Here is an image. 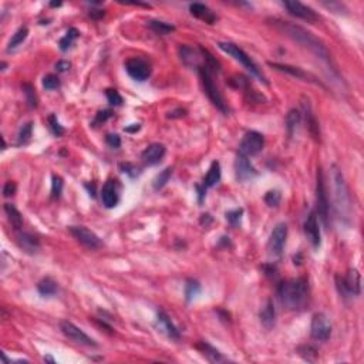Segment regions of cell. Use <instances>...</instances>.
Returning a JSON list of instances; mask_svg holds the SVG:
<instances>
[{"instance_id": "54", "label": "cell", "mask_w": 364, "mask_h": 364, "mask_svg": "<svg viewBox=\"0 0 364 364\" xmlns=\"http://www.w3.org/2000/svg\"><path fill=\"white\" fill-rule=\"evenodd\" d=\"M211 222H212V218H211V215H209V213H205V215H202L201 225H205V226H208V225H209Z\"/></svg>"}, {"instance_id": "1", "label": "cell", "mask_w": 364, "mask_h": 364, "mask_svg": "<svg viewBox=\"0 0 364 364\" xmlns=\"http://www.w3.org/2000/svg\"><path fill=\"white\" fill-rule=\"evenodd\" d=\"M272 23H273V26L276 29L280 30L282 33H285L288 37L292 38L293 41H296L297 44H300L302 47H305L309 51H312L317 58H320L326 64L329 70H332L335 74H337V68H336L333 57H332L330 51L327 50V47L325 46V43L322 40H319L315 34H312L306 29H303V27H300L297 24H293L290 21L273 19Z\"/></svg>"}, {"instance_id": "17", "label": "cell", "mask_w": 364, "mask_h": 364, "mask_svg": "<svg viewBox=\"0 0 364 364\" xmlns=\"http://www.w3.org/2000/svg\"><path fill=\"white\" fill-rule=\"evenodd\" d=\"M165 153H167L165 145L160 144V143H154V144L148 145L144 151H143V154H141V160H143L145 165H148V167L157 165V164L161 163V160L164 158Z\"/></svg>"}, {"instance_id": "21", "label": "cell", "mask_w": 364, "mask_h": 364, "mask_svg": "<svg viewBox=\"0 0 364 364\" xmlns=\"http://www.w3.org/2000/svg\"><path fill=\"white\" fill-rule=\"evenodd\" d=\"M16 240H17V245L20 246V249L24 250L29 255H36L38 249H40V240H38V238L29 233V232H19L17 236H16Z\"/></svg>"}, {"instance_id": "49", "label": "cell", "mask_w": 364, "mask_h": 364, "mask_svg": "<svg viewBox=\"0 0 364 364\" xmlns=\"http://www.w3.org/2000/svg\"><path fill=\"white\" fill-rule=\"evenodd\" d=\"M120 168L123 170V173L125 174H128L130 177H135V175H138V173H137V168L135 167H133L131 164H121L120 165Z\"/></svg>"}, {"instance_id": "56", "label": "cell", "mask_w": 364, "mask_h": 364, "mask_svg": "<svg viewBox=\"0 0 364 364\" xmlns=\"http://www.w3.org/2000/svg\"><path fill=\"white\" fill-rule=\"evenodd\" d=\"M50 6L51 7H60L61 6V1H53V3H50Z\"/></svg>"}, {"instance_id": "8", "label": "cell", "mask_w": 364, "mask_h": 364, "mask_svg": "<svg viewBox=\"0 0 364 364\" xmlns=\"http://www.w3.org/2000/svg\"><path fill=\"white\" fill-rule=\"evenodd\" d=\"M60 330H61L63 335L67 337L68 340L74 342L77 345L87 346V347H97V343L94 339H91L80 327H77L74 323H71L68 320H61L60 322Z\"/></svg>"}, {"instance_id": "2", "label": "cell", "mask_w": 364, "mask_h": 364, "mask_svg": "<svg viewBox=\"0 0 364 364\" xmlns=\"http://www.w3.org/2000/svg\"><path fill=\"white\" fill-rule=\"evenodd\" d=\"M278 296L280 303L289 310H302L307 306L310 288L306 278L285 280L279 285Z\"/></svg>"}, {"instance_id": "38", "label": "cell", "mask_w": 364, "mask_h": 364, "mask_svg": "<svg viewBox=\"0 0 364 364\" xmlns=\"http://www.w3.org/2000/svg\"><path fill=\"white\" fill-rule=\"evenodd\" d=\"M31 134H33V123H26L20 128L19 131V138H17V144L19 145H24L27 144L31 138Z\"/></svg>"}, {"instance_id": "47", "label": "cell", "mask_w": 364, "mask_h": 364, "mask_svg": "<svg viewBox=\"0 0 364 364\" xmlns=\"http://www.w3.org/2000/svg\"><path fill=\"white\" fill-rule=\"evenodd\" d=\"M113 117V113L110 111V110H104V111H98L96 115V120H94V123L93 124L97 125V124H101V123H106L108 118H111Z\"/></svg>"}, {"instance_id": "36", "label": "cell", "mask_w": 364, "mask_h": 364, "mask_svg": "<svg viewBox=\"0 0 364 364\" xmlns=\"http://www.w3.org/2000/svg\"><path fill=\"white\" fill-rule=\"evenodd\" d=\"M201 292V286L196 280L193 279H188L186 280V285H185V297H186V302H191L195 297L199 295Z\"/></svg>"}, {"instance_id": "46", "label": "cell", "mask_w": 364, "mask_h": 364, "mask_svg": "<svg viewBox=\"0 0 364 364\" xmlns=\"http://www.w3.org/2000/svg\"><path fill=\"white\" fill-rule=\"evenodd\" d=\"M16 189H17L16 182L7 181L4 183V186H3V195H4L6 198H10V196H13V195L16 193Z\"/></svg>"}, {"instance_id": "3", "label": "cell", "mask_w": 364, "mask_h": 364, "mask_svg": "<svg viewBox=\"0 0 364 364\" xmlns=\"http://www.w3.org/2000/svg\"><path fill=\"white\" fill-rule=\"evenodd\" d=\"M218 46H219V48L223 51V53H226V54L230 56L233 60L239 61L240 64L246 68L252 76H255L258 78L259 81H262L263 84H268L266 77L263 76V73L259 70V67L256 66V63H255V61H253V60H252V58H250L249 56L239 47V46H236V44H233V43H228V41L219 43Z\"/></svg>"}, {"instance_id": "55", "label": "cell", "mask_w": 364, "mask_h": 364, "mask_svg": "<svg viewBox=\"0 0 364 364\" xmlns=\"http://www.w3.org/2000/svg\"><path fill=\"white\" fill-rule=\"evenodd\" d=\"M140 128H141L140 124H131V127H125L124 130L127 133H137V131H140Z\"/></svg>"}, {"instance_id": "20", "label": "cell", "mask_w": 364, "mask_h": 364, "mask_svg": "<svg viewBox=\"0 0 364 364\" xmlns=\"http://www.w3.org/2000/svg\"><path fill=\"white\" fill-rule=\"evenodd\" d=\"M101 201L103 205L111 209L117 206V203L120 201V195H118V188H117V182L110 180L104 183L103 186V191H101Z\"/></svg>"}, {"instance_id": "35", "label": "cell", "mask_w": 364, "mask_h": 364, "mask_svg": "<svg viewBox=\"0 0 364 364\" xmlns=\"http://www.w3.org/2000/svg\"><path fill=\"white\" fill-rule=\"evenodd\" d=\"M21 88H23V93H24L26 101H27V104H29L30 108H37L38 98H37V94H36L34 87L31 86V84L24 83V84L21 86Z\"/></svg>"}, {"instance_id": "37", "label": "cell", "mask_w": 364, "mask_h": 364, "mask_svg": "<svg viewBox=\"0 0 364 364\" xmlns=\"http://www.w3.org/2000/svg\"><path fill=\"white\" fill-rule=\"evenodd\" d=\"M78 36H80V31H78V30L74 29V27L68 29V31L66 33V36L61 38L60 43H58V44H60V48H61L63 51H67L68 48L71 47V44L74 43V40L78 38Z\"/></svg>"}, {"instance_id": "26", "label": "cell", "mask_w": 364, "mask_h": 364, "mask_svg": "<svg viewBox=\"0 0 364 364\" xmlns=\"http://www.w3.org/2000/svg\"><path fill=\"white\" fill-rule=\"evenodd\" d=\"M259 317H260V323L263 325L265 329L270 330L272 327L275 326V323H276V310H275L272 300H268V303L260 310Z\"/></svg>"}, {"instance_id": "10", "label": "cell", "mask_w": 364, "mask_h": 364, "mask_svg": "<svg viewBox=\"0 0 364 364\" xmlns=\"http://www.w3.org/2000/svg\"><path fill=\"white\" fill-rule=\"evenodd\" d=\"M265 147V137L258 131H248L239 144V154L245 157L258 155Z\"/></svg>"}, {"instance_id": "4", "label": "cell", "mask_w": 364, "mask_h": 364, "mask_svg": "<svg viewBox=\"0 0 364 364\" xmlns=\"http://www.w3.org/2000/svg\"><path fill=\"white\" fill-rule=\"evenodd\" d=\"M198 71H199V77H201L203 91L208 96L209 101L219 110L220 113L228 114V107H226V103L223 100V96L220 94L219 88H218V86L213 81V76H212L213 73H211L205 66H201V67L198 68Z\"/></svg>"}, {"instance_id": "44", "label": "cell", "mask_w": 364, "mask_h": 364, "mask_svg": "<svg viewBox=\"0 0 364 364\" xmlns=\"http://www.w3.org/2000/svg\"><path fill=\"white\" fill-rule=\"evenodd\" d=\"M299 353H300V356L303 359H306L307 362H313L317 356L316 349H313L312 346H302V347H299Z\"/></svg>"}, {"instance_id": "31", "label": "cell", "mask_w": 364, "mask_h": 364, "mask_svg": "<svg viewBox=\"0 0 364 364\" xmlns=\"http://www.w3.org/2000/svg\"><path fill=\"white\" fill-rule=\"evenodd\" d=\"M148 26L151 27L153 31H155V33L160 34V36H167V34L173 33L174 30H175V27H174L173 24L165 23V21H161V20H150V21H148Z\"/></svg>"}, {"instance_id": "51", "label": "cell", "mask_w": 364, "mask_h": 364, "mask_svg": "<svg viewBox=\"0 0 364 364\" xmlns=\"http://www.w3.org/2000/svg\"><path fill=\"white\" fill-rule=\"evenodd\" d=\"M70 67H71V64L68 61H66V60H60L57 64H56V68H57V71H60V73H66Z\"/></svg>"}, {"instance_id": "24", "label": "cell", "mask_w": 364, "mask_h": 364, "mask_svg": "<svg viewBox=\"0 0 364 364\" xmlns=\"http://www.w3.org/2000/svg\"><path fill=\"white\" fill-rule=\"evenodd\" d=\"M303 111H305V117H306V123H307V128L310 131L312 137L316 140V141H320V128H319V123H317L316 117L313 114L312 111V106L309 103V100H305L303 101Z\"/></svg>"}, {"instance_id": "53", "label": "cell", "mask_w": 364, "mask_h": 364, "mask_svg": "<svg viewBox=\"0 0 364 364\" xmlns=\"http://www.w3.org/2000/svg\"><path fill=\"white\" fill-rule=\"evenodd\" d=\"M103 16H104V11H101V10H91L90 11V17H93V19H100Z\"/></svg>"}, {"instance_id": "48", "label": "cell", "mask_w": 364, "mask_h": 364, "mask_svg": "<svg viewBox=\"0 0 364 364\" xmlns=\"http://www.w3.org/2000/svg\"><path fill=\"white\" fill-rule=\"evenodd\" d=\"M106 143L111 148H118L121 145V138L118 134H107L106 137Z\"/></svg>"}, {"instance_id": "11", "label": "cell", "mask_w": 364, "mask_h": 364, "mask_svg": "<svg viewBox=\"0 0 364 364\" xmlns=\"http://www.w3.org/2000/svg\"><path fill=\"white\" fill-rule=\"evenodd\" d=\"M310 336L317 342H327L332 336V323L325 313H316L312 319Z\"/></svg>"}, {"instance_id": "40", "label": "cell", "mask_w": 364, "mask_h": 364, "mask_svg": "<svg viewBox=\"0 0 364 364\" xmlns=\"http://www.w3.org/2000/svg\"><path fill=\"white\" fill-rule=\"evenodd\" d=\"M48 125H50L51 133L56 135V137H61V135L64 134V128H63V125L58 123L57 117L54 114H51L48 117Z\"/></svg>"}, {"instance_id": "27", "label": "cell", "mask_w": 364, "mask_h": 364, "mask_svg": "<svg viewBox=\"0 0 364 364\" xmlns=\"http://www.w3.org/2000/svg\"><path fill=\"white\" fill-rule=\"evenodd\" d=\"M220 181V164L218 161H213L208 170V173L205 175V180H203V186L205 188H212L215 186L218 182Z\"/></svg>"}, {"instance_id": "52", "label": "cell", "mask_w": 364, "mask_h": 364, "mask_svg": "<svg viewBox=\"0 0 364 364\" xmlns=\"http://www.w3.org/2000/svg\"><path fill=\"white\" fill-rule=\"evenodd\" d=\"M196 189H198V201H199V203H201L202 201H203V196H205V186L203 185H198L196 186Z\"/></svg>"}, {"instance_id": "45", "label": "cell", "mask_w": 364, "mask_h": 364, "mask_svg": "<svg viewBox=\"0 0 364 364\" xmlns=\"http://www.w3.org/2000/svg\"><path fill=\"white\" fill-rule=\"evenodd\" d=\"M280 192L279 191H269L266 192V195H265V202L268 203L269 206H272V208H276L279 203H280Z\"/></svg>"}, {"instance_id": "16", "label": "cell", "mask_w": 364, "mask_h": 364, "mask_svg": "<svg viewBox=\"0 0 364 364\" xmlns=\"http://www.w3.org/2000/svg\"><path fill=\"white\" fill-rule=\"evenodd\" d=\"M305 233L307 239L310 240L312 246L315 249H319L322 245V236H320V228L317 222V213L315 211L309 212L306 220H305Z\"/></svg>"}, {"instance_id": "25", "label": "cell", "mask_w": 364, "mask_h": 364, "mask_svg": "<svg viewBox=\"0 0 364 364\" xmlns=\"http://www.w3.org/2000/svg\"><path fill=\"white\" fill-rule=\"evenodd\" d=\"M196 349H198L202 355L206 357V360L211 362V363H223V362H228V359L223 357V355L220 353L219 350H216L215 347H212L211 345H208L206 342H199V343L196 345Z\"/></svg>"}, {"instance_id": "23", "label": "cell", "mask_w": 364, "mask_h": 364, "mask_svg": "<svg viewBox=\"0 0 364 364\" xmlns=\"http://www.w3.org/2000/svg\"><path fill=\"white\" fill-rule=\"evenodd\" d=\"M157 326H158V329H160L163 333H165V335L168 336L170 339H174V340H178V339H180V332H178V329L174 326L171 319H170L168 315H167L165 312H163V310L158 312Z\"/></svg>"}, {"instance_id": "28", "label": "cell", "mask_w": 364, "mask_h": 364, "mask_svg": "<svg viewBox=\"0 0 364 364\" xmlns=\"http://www.w3.org/2000/svg\"><path fill=\"white\" fill-rule=\"evenodd\" d=\"M37 290L41 296L51 297L54 296V295L58 292V286L57 283H56L51 278H44L38 282Z\"/></svg>"}, {"instance_id": "58", "label": "cell", "mask_w": 364, "mask_h": 364, "mask_svg": "<svg viewBox=\"0 0 364 364\" xmlns=\"http://www.w3.org/2000/svg\"><path fill=\"white\" fill-rule=\"evenodd\" d=\"M1 70H6V63H1Z\"/></svg>"}, {"instance_id": "6", "label": "cell", "mask_w": 364, "mask_h": 364, "mask_svg": "<svg viewBox=\"0 0 364 364\" xmlns=\"http://www.w3.org/2000/svg\"><path fill=\"white\" fill-rule=\"evenodd\" d=\"M336 283L340 295H343L345 297L359 296L362 292V279L357 269H350L345 278L337 276Z\"/></svg>"}, {"instance_id": "5", "label": "cell", "mask_w": 364, "mask_h": 364, "mask_svg": "<svg viewBox=\"0 0 364 364\" xmlns=\"http://www.w3.org/2000/svg\"><path fill=\"white\" fill-rule=\"evenodd\" d=\"M333 183H335V196L336 203H337V209L342 212V215L347 218V213L350 212V195H349V189L346 185L343 174L340 173L335 167L333 170Z\"/></svg>"}, {"instance_id": "57", "label": "cell", "mask_w": 364, "mask_h": 364, "mask_svg": "<svg viewBox=\"0 0 364 364\" xmlns=\"http://www.w3.org/2000/svg\"><path fill=\"white\" fill-rule=\"evenodd\" d=\"M44 362H50V363H54V359H53V357H50V356H47V357H44Z\"/></svg>"}, {"instance_id": "32", "label": "cell", "mask_w": 364, "mask_h": 364, "mask_svg": "<svg viewBox=\"0 0 364 364\" xmlns=\"http://www.w3.org/2000/svg\"><path fill=\"white\" fill-rule=\"evenodd\" d=\"M199 50H201L202 58H203V61H205V67L208 68L211 73H219L220 71L219 61L212 56L211 53H209V50H206V48L203 47H199Z\"/></svg>"}, {"instance_id": "22", "label": "cell", "mask_w": 364, "mask_h": 364, "mask_svg": "<svg viewBox=\"0 0 364 364\" xmlns=\"http://www.w3.org/2000/svg\"><path fill=\"white\" fill-rule=\"evenodd\" d=\"M189 11H191L192 16H195L196 19L202 20V21H205L208 24H213L218 20L216 14L208 6H205L202 3H192V4H189Z\"/></svg>"}, {"instance_id": "34", "label": "cell", "mask_w": 364, "mask_h": 364, "mask_svg": "<svg viewBox=\"0 0 364 364\" xmlns=\"http://www.w3.org/2000/svg\"><path fill=\"white\" fill-rule=\"evenodd\" d=\"M171 175H173V168H171V167H168V168H165L164 171H161V173L155 177V180H154V189H155V191L163 189L164 186L168 183V181H170Z\"/></svg>"}, {"instance_id": "13", "label": "cell", "mask_w": 364, "mask_h": 364, "mask_svg": "<svg viewBox=\"0 0 364 364\" xmlns=\"http://www.w3.org/2000/svg\"><path fill=\"white\" fill-rule=\"evenodd\" d=\"M125 70H127L128 76L137 80V81H145L148 77L151 76L150 64L141 58H130L125 63Z\"/></svg>"}, {"instance_id": "9", "label": "cell", "mask_w": 364, "mask_h": 364, "mask_svg": "<svg viewBox=\"0 0 364 364\" xmlns=\"http://www.w3.org/2000/svg\"><path fill=\"white\" fill-rule=\"evenodd\" d=\"M286 238H288V225L283 223V222L278 223L272 230V235H270V239H269L268 243V250L270 256H273V258L282 256L285 245H286Z\"/></svg>"}, {"instance_id": "29", "label": "cell", "mask_w": 364, "mask_h": 364, "mask_svg": "<svg viewBox=\"0 0 364 364\" xmlns=\"http://www.w3.org/2000/svg\"><path fill=\"white\" fill-rule=\"evenodd\" d=\"M4 211L7 213V216H9L11 226L16 230L21 229L23 228V215L20 213L19 209L14 205H11V203H4Z\"/></svg>"}, {"instance_id": "50", "label": "cell", "mask_w": 364, "mask_h": 364, "mask_svg": "<svg viewBox=\"0 0 364 364\" xmlns=\"http://www.w3.org/2000/svg\"><path fill=\"white\" fill-rule=\"evenodd\" d=\"M186 115V110H183V108H177V110H174L171 113H168V118H182V117H185Z\"/></svg>"}, {"instance_id": "19", "label": "cell", "mask_w": 364, "mask_h": 364, "mask_svg": "<svg viewBox=\"0 0 364 364\" xmlns=\"http://www.w3.org/2000/svg\"><path fill=\"white\" fill-rule=\"evenodd\" d=\"M180 57H181L182 63L188 67H201L202 54L199 48L196 50L191 46L182 44V46H180Z\"/></svg>"}, {"instance_id": "41", "label": "cell", "mask_w": 364, "mask_h": 364, "mask_svg": "<svg viewBox=\"0 0 364 364\" xmlns=\"http://www.w3.org/2000/svg\"><path fill=\"white\" fill-rule=\"evenodd\" d=\"M106 96L107 100H108V103H110L111 106L115 107L123 106V97L120 96V93H118L117 90L108 88V90H106Z\"/></svg>"}, {"instance_id": "39", "label": "cell", "mask_w": 364, "mask_h": 364, "mask_svg": "<svg viewBox=\"0 0 364 364\" xmlns=\"http://www.w3.org/2000/svg\"><path fill=\"white\" fill-rule=\"evenodd\" d=\"M63 180L57 177V175H53L51 178V196L53 198H60L61 196V192H63Z\"/></svg>"}, {"instance_id": "12", "label": "cell", "mask_w": 364, "mask_h": 364, "mask_svg": "<svg viewBox=\"0 0 364 364\" xmlns=\"http://www.w3.org/2000/svg\"><path fill=\"white\" fill-rule=\"evenodd\" d=\"M70 230V233L73 235V238L78 242V243H81L84 248L87 249H98V248H101V245H103V242L101 239L97 236L96 233L93 232V230L87 229L86 226H70L68 228Z\"/></svg>"}, {"instance_id": "43", "label": "cell", "mask_w": 364, "mask_h": 364, "mask_svg": "<svg viewBox=\"0 0 364 364\" xmlns=\"http://www.w3.org/2000/svg\"><path fill=\"white\" fill-rule=\"evenodd\" d=\"M242 215H243V209H235V211L226 212V220L229 222L232 226H238L240 225V219H242Z\"/></svg>"}, {"instance_id": "15", "label": "cell", "mask_w": 364, "mask_h": 364, "mask_svg": "<svg viewBox=\"0 0 364 364\" xmlns=\"http://www.w3.org/2000/svg\"><path fill=\"white\" fill-rule=\"evenodd\" d=\"M256 175H258V171L250 164L248 157L239 154L236 157V161H235V177H236V180L239 182H248L252 178H255Z\"/></svg>"}, {"instance_id": "18", "label": "cell", "mask_w": 364, "mask_h": 364, "mask_svg": "<svg viewBox=\"0 0 364 364\" xmlns=\"http://www.w3.org/2000/svg\"><path fill=\"white\" fill-rule=\"evenodd\" d=\"M270 67L276 68L278 71H282V73H286L289 76L296 77L299 80H303V81H309V83H315V84H320V81H317L315 77L312 74H309L306 71H303L302 68L299 67H293V66H289V64H278V63H268Z\"/></svg>"}, {"instance_id": "7", "label": "cell", "mask_w": 364, "mask_h": 364, "mask_svg": "<svg viewBox=\"0 0 364 364\" xmlns=\"http://www.w3.org/2000/svg\"><path fill=\"white\" fill-rule=\"evenodd\" d=\"M316 203H317V213L320 219L323 220L325 226H329V196H327L326 183H325V177L322 173V168L317 170V180H316Z\"/></svg>"}, {"instance_id": "33", "label": "cell", "mask_w": 364, "mask_h": 364, "mask_svg": "<svg viewBox=\"0 0 364 364\" xmlns=\"http://www.w3.org/2000/svg\"><path fill=\"white\" fill-rule=\"evenodd\" d=\"M27 36H29V29H27V27H20V29L13 34V37L10 38L7 51H11V50H14L16 47H19L20 44L27 38Z\"/></svg>"}, {"instance_id": "14", "label": "cell", "mask_w": 364, "mask_h": 364, "mask_svg": "<svg viewBox=\"0 0 364 364\" xmlns=\"http://www.w3.org/2000/svg\"><path fill=\"white\" fill-rule=\"evenodd\" d=\"M285 9L288 10L289 14L295 16L297 19L306 20V21H316L319 20V14L312 7H309L306 4L300 3V1H283Z\"/></svg>"}, {"instance_id": "42", "label": "cell", "mask_w": 364, "mask_h": 364, "mask_svg": "<svg viewBox=\"0 0 364 364\" xmlns=\"http://www.w3.org/2000/svg\"><path fill=\"white\" fill-rule=\"evenodd\" d=\"M43 87L46 88V90H56L60 87V80H58L57 76H54V74H47V76L43 78Z\"/></svg>"}, {"instance_id": "30", "label": "cell", "mask_w": 364, "mask_h": 364, "mask_svg": "<svg viewBox=\"0 0 364 364\" xmlns=\"http://www.w3.org/2000/svg\"><path fill=\"white\" fill-rule=\"evenodd\" d=\"M300 120H302V114L299 110H290L286 115V128H288L289 137H293L295 131L297 130V125L300 124Z\"/></svg>"}]
</instances>
